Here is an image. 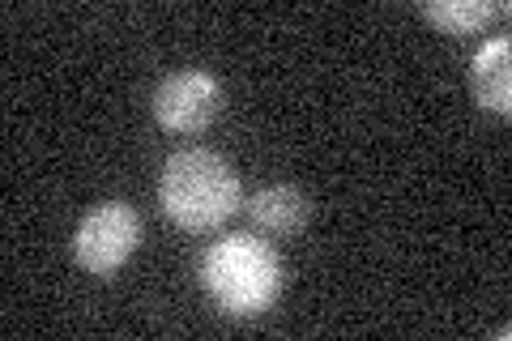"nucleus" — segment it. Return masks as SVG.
I'll return each instance as SVG.
<instances>
[{
    "label": "nucleus",
    "mask_w": 512,
    "mask_h": 341,
    "mask_svg": "<svg viewBox=\"0 0 512 341\" xmlns=\"http://www.w3.org/2000/svg\"><path fill=\"white\" fill-rule=\"evenodd\" d=\"M141 243V214L128 201H103L77 222L73 231V261L90 278H111L133 261Z\"/></svg>",
    "instance_id": "3"
},
{
    "label": "nucleus",
    "mask_w": 512,
    "mask_h": 341,
    "mask_svg": "<svg viewBox=\"0 0 512 341\" xmlns=\"http://www.w3.org/2000/svg\"><path fill=\"white\" fill-rule=\"evenodd\" d=\"M470 90L483 111H495V116H508L512 111V43H508V35H495L474 52Z\"/></svg>",
    "instance_id": "5"
},
{
    "label": "nucleus",
    "mask_w": 512,
    "mask_h": 341,
    "mask_svg": "<svg viewBox=\"0 0 512 341\" xmlns=\"http://www.w3.org/2000/svg\"><path fill=\"white\" fill-rule=\"evenodd\" d=\"M239 201H244L239 171L218 150H205V145L175 150L163 162V171H158V209L180 231L192 235L218 231L239 209Z\"/></svg>",
    "instance_id": "1"
},
{
    "label": "nucleus",
    "mask_w": 512,
    "mask_h": 341,
    "mask_svg": "<svg viewBox=\"0 0 512 341\" xmlns=\"http://www.w3.org/2000/svg\"><path fill=\"white\" fill-rule=\"evenodd\" d=\"M227 107V90H222V77H214L210 69H180L163 77L154 86V124L163 133L175 137H192V133H205Z\"/></svg>",
    "instance_id": "4"
},
{
    "label": "nucleus",
    "mask_w": 512,
    "mask_h": 341,
    "mask_svg": "<svg viewBox=\"0 0 512 341\" xmlns=\"http://www.w3.org/2000/svg\"><path fill=\"white\" fill-rule=\"evenodd\" d=\"M423 18L440 35H478V30L508 18V0H423Z\"/></svg>",
    "instance_id": "7"
},
{
    "label": "nucleus",
    "mask_w": 512,
    "mask_h": 341,
    "mask_svg": "<svg viewBox=\"0 0 512 341\" xmlns=\"http://www.w3.org/2000/svg\"><path fill=\"white\" fill-rule=\"evenodd\" d=\"M282 256L256 235H227L201 252V286L218 312L256 320L282 299Z\"/></svg>",
    "instance_id": "2"
},
{
    "label": "nucleus",
    "mask_w": 512,
    "mask_h": 341,
    "mask_svg": "<svg viewBox=\"0 0 512 341\" xmlns=\"http://www.w3.org/2000/svg\"><path fill=\"white\" fill-rule=\"evenodd\" d=\"M308 214H312V205H308V197H303L295 184H269V188H261L248 201L252 226L261 235H269V239H291V235H299L303 222H308Z\"/></svg>",
    "instance_id": "6"
}]
</instances>
